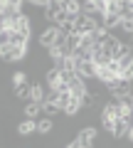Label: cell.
<instances>
[{"label": "cell", "mask_w": 133, "mask_h": 148, "mask_svg": "<svg viewBox=\"0 0 133 148\" xmlns=\"http://www.w3.org/2000/svg\"><path fill=\"white\" fill-rule=\"evenodd\" d=\"M113 138H118V141H121V138H128V126H126V121H123V119H116V121H113Z\"/></svg>", "instance_id": "13"}, {"label": "cell", "mask_w": 133, "mask_h": 148, "mask_svg": "<svg viewBox=\"0 0 133 148\" xmlns=\"http://www.w3.org/2000/svg\"><path fill=\"white\" fill-rule=\"evenodd\" d=\"M131 47H133V35H131Z\"/></svg>", "instance_id": "20"}, {"label": "cell", "mask_w": 133, "mask_h": 148, "mask_svg": "<svg viewBox=\"0 0 133 148\" xmlns=\"http://www.w3.org/2000/svg\"><path fill=\"white\" fill-rule=\"evenodd\" d=\"M22 114H25V119H30V121H37V119L42 116V104H37V101H27V104L22 106Z\"/></svg>", "instance_id": "9"}, {"label": "cell", "mask_w": 133, "mask_h": 148, "mask_svg": "<svg viewBox=\"0 0 133 148\" xmlns=\"http://www.w3.org/2000/svg\"><path fill=\"white\" fill-rule=\"evenodd\" d=\"M35 123H37V133H40V136H47V133H52V128H54V119L44 116V114H42Z\"/></svg>", "instance_id": "10"}, {"label": "cell", "mask_w": 133, "mask_h": 148, "mask_svg": "<svg viewBox=\"0 0 133 148\" xmlns=\"http://www.w3.org/2000/svg\"><path fill=\"white\" fill-rule=\"evenodd\" d=\"M64 148H81V146H79V141H76V138H74V141H69V143H67V146H64Z\"/></svg>", "instance_id": "17"}, {"label": "cell", "mask_w": 133, "mask_h": 148, "mask_svg": "<svg viewBox=\"0 0 133 148\" xmlns=\"http://www.w3.org/2000/svg\"><path fill=\"white\" fill-rule=\"evenodd\" d=\"M128 138H131V143H133V128H131V131H128Z\"/></svg>", "instance_id": "19"}, {"label": "cell", "mask_w": 133, "mask_h": 148, "mask_svg": "<svg viewBox=\"0 0 133 148\" xmlns=\"http://www.w3.org/2000/svg\"><path fill=\"white\" fill-rule=\"evenodd\" d=\"M32 82L30 79H25V82H17V84H12V96H15L17 101H30V96H32Z\"/></svg>", "instance_id": "5"}, {"label": "cell", "mask_w": 133, "mask_h": 148, "mask_svg": "<svg viewBox=\"0 0 133 148\" xmlns=\"http://www.w3.org/2000/svg\"><path fill=\"white\" fill-rule=\"evenodd\" d=\"M8 42L20 45V47H30V32H20V30H10V40Z\"/></svg>", "instance_id": "11"}, {"label": "cell", "mask_w": 133, "mask_h": 148, "mask_svg": "<svg viewBox=\"0 0 133 148\" xmlns=\"http://www.w3.org/2000/svg\"><path fill=\"white\" fill-rule=\"evenodd\" d=\"M32 133H37V123H35V121L25 119L22 123H17V136H20V138H27V136H32Z\"/></svg>", "instance_id": "12"}, {"label": "cell", "mask_w": 133, "mask_h": 148, "mask_svg": "<svg viewBox=\"0 0 133 148\" xmlns=\"http://www.w3.org/2000/svg\"><path fill=\"white\" fill-rule=\"evenodd\" d=\"M118 27H121V32H126V35H133V17H123Z\"/></svg>", "instance_id": "15"}, {"label": "cell", "mask_w": 133, "mask_h": 148, "mask_svg": "<svg viewBox=\"0 0 133 148\" xmlns=\"http://www.w3.org/2000/svg\"><path fill=\"white\" fill-rule=\"evenodd\" d=\"M74 3H79V5H81V8H84V5H86V3H89V0H74Z\"/></svg>", "instance_id": "18"}, {"label": "cell", "mask_w": 133, "mask_h": 148, "mask_svg": "<svg viewBox=\"0 0 133 148\" xmlns=\"http://www.w3.org/2000/svg\"><path fill=\"white\" fill-rule=\"evenodd\" d=\"M94 30H99V27L94 25V20L86 17L84 12H79L76 20H74V32H76V35H89V32H94Z\"/></svg>", "instance_id": "6"}, {"label": "cell", "mask_w": 133, "mask_h": 148, "mask_svg": "<svg viewBox=\"0 0 133 148\" xmlns=\"http://www.w3.org/2000/svg\"><path fill=\"white\" fill-rule=\"evenodd\" d=\"M27 57V47H20V45H12V42H3L0 45V62H25Z\"/></svg>", "instance_id": "1"}, {"label": "cell", "mask_w": 133, "mask_h": 148, "mask_svg": "<svg viewBox=\"0 0 133 148\" xmlns=\"http://www.w3.org/2000/svg\"><path fill=\"white\" fill-rule=\"evenodd\" d=\"M96 136H99V128H96V126H84V128H79V131H76L74 138L79 141L81 148H94Z\"/></svg>", "instance_id": "3"}, {"label": "cell", "mask_w": 133, "mask_h": 148, "mask_svg": "<svg viewBox=\"0 0 133 148\" xmlns=\"http://www.w3.org/2000/svg\"><path fill=\"white\" fill-rule=\"evenodd\" d=\"M57 37H59V27H57V25H49L47 30H44L42 35L37 37V42L42 45L44 49H49V47H54V42H57Z\"/></svg>", "instance_id": "8"}, {"label": "cell", "mask_w": 133, "mask_h": 148, "mask_svg": "<svg viewBox=\"0 0 133 148\" xmlns=\"http://www.w3.org/2000/svg\"><path fill=\"white\" fill-rule=\"evenodd\" d=\"M27 3H32V5H40V8H44L49 3V0H27Z\"/></svg>", "instance_id": "16"}, {"label": "cell", "mask_w": 133, "mask_h": 148, "mask_svg": "<svg viewBox=\"0 0 133 148\" xmlns=\"http://www.w3.org/2000/svg\"><path fill=\"white\" fill-rule=\"evenodd\" d=\"M62 5H64V12H67V15H79L81 12V5L79 3H74V0H62Z\"/></svg>", "instance_id": "14"}, {"label": "cell", "mask_w": 133, "mask_h": 148, "mask_svg": "<svg viewBox=\"0 0 133 148\" xmlns=\"http://www.w3.org/2000/svg\"><path fill=\"white\" fill-rule=\"evenodd\" d=\"M106 91H108V96H113V99L131 96V79H126V77L118 74L113 82H108V84H106Z\"/></svg>", "instance_id": "2"}, {"label": "cell", "mask_w": 133, "mask_h": 148, "mask_svg": "<svg viewBox=\"0 0 133 148\" xmlns=\"http://www.w3.org/2000/svg\"><path fill=\"white\" fill-rule=\"evenodd\" d=\"M74 69L81 79H96V64L91 59H74Z\"/></svg>", "instance_id": "4"}, {"label": "cell", "mask_w": 133, "mask_h": 148, "mask_svg": "<svg viewBox=\"0 0 133 148\" xmlns=\"http://www.w3.org/2000/svg\"><path fill=\"white\" fill-rule=\"evenodd\" d=\"M116 77H118V64H116V62H108L106 67H99V69H96V79L104 82V84L113 82Z\"/></svg>", "instance_id": "7"}]
</instances>
